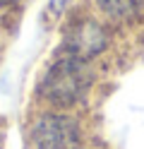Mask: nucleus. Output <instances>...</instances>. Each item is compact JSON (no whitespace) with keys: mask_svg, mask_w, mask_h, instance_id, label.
<instances>
[{"mask_svg":"<svg viewBox=\"0 0 144 149\" xmlns=\"http://www.w3.org/2000/svg\"><path fill=\"white\" fill-rule=\"evenodd\" d=\"M34 142L38 149H67L74 142V125L60 116H46L34 127Z\"/></svg>","mask_w":144,"mask_h":149,"instance_id":"f03ea898","label":"nucleus"},{"mask_svg":"<svg viewBox=\"0 0 144 149\" xmlns=\"http://www.w3.org/2000/svg\"><path fill=\"white\" fill-rule=\"evenodd\" d=\"M89 84H91V74L86 70L84 60L70 55V58L58 60L48 70L41 91L55 106H72L84 99V94L89 91Z\"/></svg>","mask_w":144,"mask_h":149,"instance_id":"f257e3e1","label":"nucleus"},{"mask_svg":"<svg viewBox=\"0 0 144 149\" xmlns=\"http://www.w3.org/2000/svg\"><path fill=\"white\" fill-rule=\"evenodd\" d=\"M65 3H67V0H53L51 5H53V7H65Z\"/></svg>","mask_w":144,"mask_h":149,"instance_id":"39448f33","label":"nucleus"},{"mask_svg":"<svg viewBox=\"0 0 144 149\" xmlns=\"http://www.w3.org/2000/svg\"><path fill=\"white\" fill-rule=\"evenodd\" d=\"M103 29L96 22L86 19L77 31L70 34V53L74 55V58H89V55L99 53L101 46H103Z\"/></svg>","mask_w":144,"mask_h":149,"instance_id":"7ed1b4c3","label":"nucleus"},{"mask_svg":"<svg viewBox=\"0 0 144 149\" xmlns=\"http://www.w3.org/2000/svg\"><path fill=\"white\" fill-rule=\"evenodd\" d=\"M96 5L111 17H130L144 5V0H96Z\"/></svg>","mask_w":144,"mask_h":149,"instance_id":"20e7f679","label":"nucleus"},{"mask_svg":"<svg viewBox=\"0 0 144 149\" xmlns=\"http://www.w3.org/2000/svg\"><path fill=\"white\" fill-rule=\"evenodd\" d=\"M15 3H19V0H0V5H3V7L5 5H15Z\"/></svg>","mask_w":144,"mask_h":149,"instance_id":"423d86ee","label":"nucleus"}]
</instances>
